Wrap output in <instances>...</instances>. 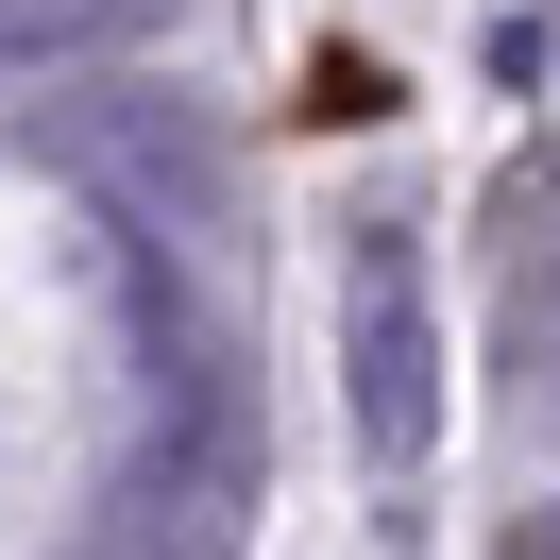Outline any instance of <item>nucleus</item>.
Masks as SVG:
<instances>
[{"mask_svg": "<svg viewBox=\"0 0 560 560\" xmlns=\"http://www.w3.org/2000/svg\"><path fill=\"white\" fill-rule=\"evenodd\" d=\"M357 374H374V442H408V424H424V390H408L424 374V323H408V255H390V238L357 255Z\"/></svg>", "mask_w": 560, "mask_h": 560, "instance_id": "nucleus-1", "label": "nucleus"}, {"mask_svg": "<svg viewBox=\"0 0 560 560\" xmlns=\"http://www.w3.org/2000/svg\"><path fill=\"white\" fill-rule=\"evenodd\" d=\"M137 0H0V51H69V35H119Z\"/></svg>", "mask_w": 560, "mask_h": 560, "instance_id": "nucleus-2", "label": "nucleus"}]
</instances>
